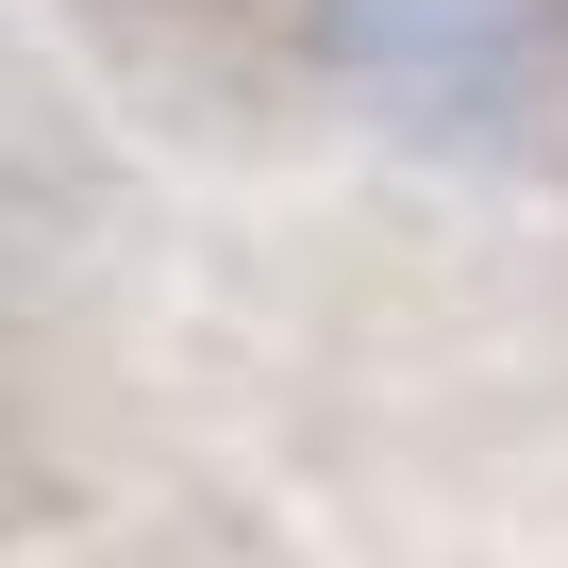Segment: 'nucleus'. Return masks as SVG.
I'll list each match as a JSON object with an SVG mask.
<instances>
[{"label": "nucleus", "instance_id": "nucleus-1", "mask_svg": "<svg viewBox=\"0 0 568 568\" xmlns=\"http://www.w3.org/2000/svg\"><path fill=\"white\" fill-rule=\"evenodd\" d=\"M284 18H302V51L352 101H385L418 134L501 118V101H535L568 68V0H284Z\"/></svg>", "mask_w": 568, "mask_h": 568}]
</instances>
